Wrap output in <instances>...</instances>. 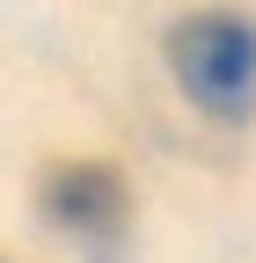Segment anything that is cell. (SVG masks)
I'll use <instances>...</instances> for the list:
<instances>
[{
  "label": "cell",
  "mask_w": 256,
  "mask_h": 263,
  "mask_svg": "<svg viewBox=\"0 0 256 263\" xmlns=\"http://www.w3.org/2000/svg\"><path fill=\"white\" fill-rule=\"evenodd\" d=\"M37 205H44V219H51L88 263H117V256H124L132 197H124L117 168H103V161H66V168H44Z\"/></svg>",
  "instance_id": "obj_2"
},
{
  "label": "cell",
  "mask_w": 256,
  "mask_h": 263,
  "mask_svg": "<svg viewBox=\"0 0 256 263\" xmlns=\"http://www.w3.org/2000/svg\"><path fill=\"white\" fill-rule=\"evenodd\" d=\"M169 66H176V88L212 124H242L256 110V15H234V8L183 15L169 29Z\"/></svg>",
  "instance_id": "obj_1"
}]
</instances>
